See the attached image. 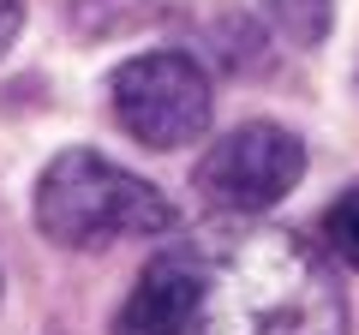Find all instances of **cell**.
Returning a JSON list of instances; mask_svg holds the SVG:
<instances>
[{
  "label": "cell",
  "mask_w": 359,
  "mask_h": 335,
  "mask_svg": "<svg viewBox=\"0 0 359 335\" xmlns=\"http://www.w3.org/2000/svg\"><path fill=\"white\" fill-rule=\"evenodd\" d=\"M198 323L204 335H347V306L306 240L257 228L222 252Z\"/></svg>",
  "instance_id": "cell-1"
},
{
  "label": "cell",
  "mask_w": 359,
  "mask_h": 335,
  "mask_svg": "<svg viewBox=\"0 0 359 335\" xmlns=\"http://www.w3.org/2000/svg\"><path fill=\"white\" fill-rule=\"evenodd\" d=\"M36 228L42 240L66 245V252H96L114 240L168 233L174 204L150 180H138L132 168L108 162L96 150H66L36 180Z\"/></svg>",
  "instance_id": "cell-2"
},
{
  "label": "cell",
  "mask_w": 359,
  "mask_h": 335,
  "mask_svg": "<svg viewBox=\"0 0 359 335\" xmlns=\"http://www.w3.org/2000/svg\"><path fill=\"white\" fill-rule=\"evenodd\" d=\"M108 102H114V120L150 150H180L210 132V78L192 54L180 48H156L126 60L114 78H108Z\"/></svg>",
  "instance_id": "cell-3"
},
{
  "label": "cell",
  "mask_w": 359,
  "mask_h": 335,
  "mask_svg": "<svg viewBox=\"0 0 359 335\" xmlns=\"http://www.w3.org/2000/svg\"><path fill=\"white\" fill-rule=\"evenodd\" d=\"M299 174H306V144L287 126H276V120H245V126L222 132L204 150L192 186L216 210L264 216V210H276L299 186Z\"/></svg>",
  "instance_id": "cell-4"
},
{
  "label": "cell",
  "mask_w": 359,
  "mask_h": 335,
  "mask_svg": "<svg viewBox=\"0 0 359 335\" xmlns=\"http://www.w3.org/2000/svg\"><path fill=\"white\" fill-rule=\"evenodd\" d=\"M18 30H25V0H0V54L18 42Z\"/></svg>",
  "instance_id": "cell-8"
},
{
  "label": "cell",
  "mask_w": 359,
  "mask_h": 335,
  "mask_svg": "<svg viewBox=\"0 0 359 335\" xmlns=\"http://www.w3.org/2000/svg\"><path fill=\"white\" fill-rule=\"evenodd\" d=\"M323 240H330V252L347 264V270H359V180L323 210Z\"/></svg>",
  "instance_id": "cell-6"
},
{
  "label": "cell",
  "mask_w": 359,
  "mask_h": 335,
  "mask_svg": "<svg viewBox=\"0 0 359 335\" xmlns=\"http://www.w3.org/2000/svg\"><path fill=\"white\" fill-rule=\"evenodd\" d=\"M204 294H210L204 258H192V252H162L138 275L126 306L114 311V335H192L198 317H204Z\"/></svg>",
  "instance_id": "cell-5"
},
{
  "label": "cell",
  "mask_w": 359,
  "mask_h": 335,
  "mask_svg": "<svg viewBox=\"0 0 359 335\" xmlns=\"http://www.w3.org/2000/svg\"><path fill=\"white\" fill-rule=\"evenodd\" d=\"M276 25H282L299 48H311V42L323 36V25H330V0H276Z\"/></svg>",
  "instance_id": "cell-7"
}]
</instances>
